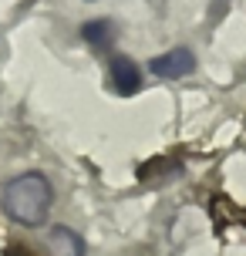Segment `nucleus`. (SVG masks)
Masks as SVG:
<instances>
[{"instance_id":"obj_1","label":"nucleus","mask_w":246,"mask_h":256,"mask_svg":"<svg viewBox=\"0 0 246 256\" xmlns=\"http://www.w3.org/2000/svg\"><path fill=\"white\" fill-rule=\"evenodd\" d=\"M54 192L40 172H24L4 186V212L20 226H40L51 212Z\"/></svg>"},{"instance_id":"obj_2","label":"nucleus","mask_w":246,"mask_h":256,"mask_svg":"<svg viewBox=\"0 0 246 256\" xmlns=\"http://www.w3.org/2000/svg\"><path fill=\"white\" fill-rule=\"evenodd\" d=\"M148 68H152V74L166 78V81H179V78L192 74L196 58H192V51H189V48H172V51L152 58V64H148Z\"/></svg>"},{"instance_id":"obj_3","label":"nucleus","mask_w":246,"mask_h":256,"mask_svg":"<svg viewBox=\"0 0 246 256\" xmlns=\"http://www.w3.org/2000/svg\"><path fill=\"white\" fill-rule=\"evenodd\" d=\"M108 78H112V88H115L122 98H132V94L142 91V71H138V64L132 61V58H125V54L112 58Z\"/></svg>"},{"instance_id":"obj_4","label":"nucleus","mask_w":246,"mask_h":256,"mask_svg":"<svg viewBox=\"0 0 246 256\" xmlns=\"http://www.w3.org/2000/svg\"><path fill=\"white\" fill-rule=\"evenodd\" d=\"M48 246H51V256H84V243L74 230L68 226H54L48 232Z\"/></svg>"},{"instance_id":"obj_5","label":"nucleus","mask_w":246,"mask_h":256,"mask_svg":"<svg viewBox=\"0 0 246 256\" xmlns=\"http://www.w3.org/2000/svg\"><path fill=\"white\" fill-rule=\"evenodd\" d=\"M81 38L94 44V48H104L108 40H112V20L108 17H98V20H91V24L81 27Z\"/></svg>"}]
</instances>
